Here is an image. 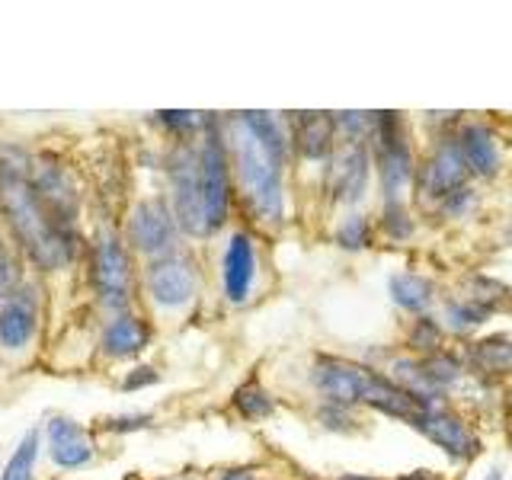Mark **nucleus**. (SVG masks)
<instances>
[{
  "label": "nucleus",
  "instance_id": "obj_1",
  "mask_svg": "<svg viewBox=\"0 0 512 480\" xmlns=\"http://www.w3.org/2000/svg\"><path fill=\"white\" fill-rule=\"evenodd\" d=\"M0 208H4L13 234L20 237V244L39 266L58 269L68 263L71 244L64 237V224L39 196L29 170L23 164H13V160L0 164Z\"/></svg>",
  "mask_w": 512,
  "mask_h": 480
},
{
  "label": "nucleus",
  "instance_id": "obj_2",
  "mask_svg": "<svg viewBox=\"0 0 512 480\" xmlns=\"http://www.w3.org/2000/svg\"><path fill=\"white\" fill-rule=\"evenodd\" d=\"M234 167L237 180L244 189V199L260 221L282 218V154H276L253 135V128L244 119H234L231 132Z\"/></svg>",
  "mask_w": 512,
  "mask_h": 480
},
{
  "label": "nucleus",
  "instance_id": "obj_3",
  "mask_svg": "<svg viewBox=\"0 0 512 480\" xmlns=\"http://www.w3.org/2000/svg\"><path fill=\"white\" fill-rule=\"evenodd\" d=\"M170 183H173V205L176 218L189 234H212L202 199V176H199V151L180 148L170 160Z\"/></svg>",
  "mask_w": 512,
  "mask_h": 480
},
{
  "label": "nucleus",
  "instance_id": "obj_4",
  "mask_svg": "<svg viewBox=\"0 0 512 480\" xmlns=\"http://www.w3.org/2000/svg\"><path fill=\"white\" fill-rule=\"evenodd\" d=\"M199 176H202V199L208 228L218 231L221 221L228 218V160L221 151V138L212 132L199 148Z\"/></svg>",
  "mask_w": 512,
  "mask_h": 480
},
{
  "label": "nucleus",
  "instance_id": "obj_5",
  "mask_svg": "<svg viewBox=\"0 0 512 480\" xmlns=\"http://www.w3.org/2000/svg\"><path fill=\"white\" fill-rule=\"evenodd\" d=\"M93 282L100 298L109 308H122L128 301V288H132V269H128V256L116 237H103L93 250Z\"/></svg>",
  "mask_w": 512,
  "mask_h": 480
},
{
  "label": "nucleus",
  "instance_id": "obj_6",
  "mask_svg": "<svg viewBox=\"0 0 512 480\" xmlns=\"http://www.w3.org/2000/svg\"><path fill=\"white\" fill-rule=\"evenodd\" d=\"M128 234L141 253H167L176 240V224L170 218V208L160 199H144L135 205L128 218Z\"/></svg>",
  "mask_w": 512,
  "mask_h": 480
},
{
  "label": "nucleus",
  "instance_id": "obj_7",
  "mask_svg": "<svg viewBox=\"0 0 512 480\" xmlns=\"http://www.w3.org/2000/svg\"><path fill=\"white\" fill-rule=\"evenodd\" d=\"M148 292L164 308H180L196 292V272L183 256H160L148 269Z\"/></svg>",
  "mask_w": 512,
  "mask_h": 480
},
{
  "label": "nucleus",
  "instance_id": "obj_8",
  "mask_svg": "<svg viewBox=\"0 0 512 480\" xmlns=\"http://www.w3.org/2000/svg\"><path fill=\"white\" fill-rule=\"evenodd\" d=\"M368 375H372V372H365V368H359V365H349V362H340V359H320L317 368H314V384L327 400L346 407V404H356V400H362Z\"/></svg>",
  "mask_w": 512,
  "mask_h": 480
},
{
  "label": "nucleus",
  "instance_id": "obj_9",
  "mask_svg": "<svg viewBox=\"0 0 512 480\" xmlns=\"http://www.w3.org/2000/svg\"><path fill=\"white\" fill-rule=\"evenodd\" d=\"M410 423L420 432H426V436L436 442L439 448H445L448 455L471 458L477 452V442L468 432V426H464L461 420H455V416L439 413V410H420Z\"/></svg>",
  "mask_w": 512,
  "mask_h": 480
},
{
  "label": "nucleus",
  "instance_id": "obj_10",
  "mask_svg": "<svg viewBox=\"0 0 512 480\" xmlns=\"http://www.w3.org/2000/svg\"><path fill=\"white\" fill-rule=\"evenodd\" d=\"M464 173H468V164H464L458 144H442V148L429 157V164L423 167V176H420L423 196L439 199V196H448L452 189L458 192L464 183Z\"/></svg>",
  "mask_w": 512,
  "mask_h": 480
},
{
  "label": "nucleus",
  "instance_id": "obj_11",
  "mask_svg": "<svg viewBox=\"0 0 512 480\" xmlns=\"http://www.w3.org/2000/svg\"><path fill=\"white\" fill-rule=\"evenodd\" d=\"M48 448H52V461L58 468H84L93 458V442L84 432V426L64 420V416H55L48 423Z\"/></svg>",
  "mask_w": 512,
  "mask_h": 480
},
{
  "label": "nucleus",
  "instance_id": "obj_12",
  "mask_svg": "<svg viewBox=\"0 0 512 480\" xmlns=\"http://www.w3.org/2000/svg\"><path fill=\"white\" fill-rule=\"evenodd\" d=\"M253 272H256V253H253V240L247 234H234L228 250H224V292L234 304L247 301L250 285H253Z\"/></svg>",
  "mask_w": 512,
  "mask_h": 480
},
{
  "label": "nucleus",
  "instance_id": "obj_13",
  "mask_svg": "<svg viewBox=\"0 0 512 480\" xmlns=\"http://www.w3.org/2000/svg\"><path fill=\"white\" fill-rule=\"evenodd\" d=\"M365 180H368L365 148L359 141H349L333 160V189H336V196L356 202L362 196V189H365Z\"/></svg>",
  "mask_w": 512,
  "mask_h": 480
},
{
  "label": "nucleus",
  "instance_id": "obj_14",
  "mask_svg": "<svg viewBox=\"0 0 512 480\" xmlns=\"http://www.w3.org/2000/svg\"><path fill=\"white\" fill-rule=\"evenodd\" d=\"M32 333H36V311L26 295H10V301L0 308V346L23 349Z\"/></svg>",
  "mask_w": 512,
  "mask_h": 480
},
{
  "label": "nucleus",
  "instance_id": "obj_15",
  "mask_svg": "<svg viewBox=\"0 0 512 480\" xmlns=\"http://www.w3.org/2000/svg\"><path fill=\"white\" fill-rule=\"evenodd\" d=\"M148 336H151V330H148V324H144L141 317H128L125 314V317H116L106 327L103 349L109 352V356H116V359L135 356V352H141L144 346H148Z\"/></svg>",
  "mask_w": 512,
  "mask_h": 480
},
{
  "label": "nucleus",
  "instance_id": "obj_16",
  "mask_svg": "<svg viewBox=\"0 0 512 480\" xmlns=\"http://www.w3.org/2000/svg\"><path fill=\"white\" fill-rule=\"evenodd\" d=\"M458 148H461V157H464V164H468V170H474L477 176H493L496 173L500 154H496V144H493L487 128H480V125L464 128Z\"/></svg>",
  "mask_w": 512,
  "mask_h": 480
},
{
  "label": "nucleus",
  "instance_id": "obj_17",
  "mask_svg": "<svg viewBox=\"0 0 512 480\" xmlns=\"http://www.w3.org/2000/svg\"><path fill=\"white\" fill-rule=\"evenodd\" d=\"M333 119L324 112H301L298 116V148L304 157H324L330 151Z\"/></svg>",
  "mask_w": 512,
  "mask_h": 480
},
{
  "label": "nucleus",
  "instance_id": "obj_18",
  "mask_svg": "<svg viewBox=\"0 0 512 480\" xmlns=\"http://www.w3.org/2000/svg\"><path fill=\"white\" fill-rule=\"evenodd\" d=\"M471 359L484 372H506L512 368V340L509 336H487V340L474 343Z\"/></svg>",
  "mask_w": 512,
  "mask_h": 480
},
{
  "label": "nucleus",
  "instance_id": "obj_19",
  "mask_svg": "<svg viewBox=\"0 0 512 480\" xmlns=\"http://www.w3.org/2000/svg\"><path fill=\"white\" fill-rule=\"evenodd\" d=\"M36 458H39V432L29 429L23 442L16 445V452L10 455L4 474L0 480H32V468H36Z\"/></svg>",
  "mask_w": 512,
  "mask_h": 480
},
{
  "label": "nucleus",
  "instance_id": "obj_20",
  "mask_svg": "<svg viewBox=\"0 0 512 480\" xmlns=\"http://www.w3.org/2000/svg\"><path fill=\"white\" fill-rule=\"evenodd\" d=\"M391 295H394V301L400 304V308L423 311L426 304H429V282H423L420 276H410V272H404V276H394L391 279Z\"/></svg>",
  "mask_w": 512,
  "mask_h": 480
},
{
  "label": "nucleus",
  "instance_id": "obj_21",
  "mask_svg": "<svg viewBox=\"0 0 512 480\" xmlns=\"http://www.w3.org/2000/svg\"><path fill=\"white\" fill-rule=\"evenodd\" d=\"M234 404H237L240 413L247 416V420H260V416H269L272 413V397L256 381L244 384V388L234 394Z\"/></svg>",
  "mask_w": 512,
  "mask_h": 480
},
{
  "label": "nucleus",
  "instance_id": "obj_22",
  "mask_svg": "<svg viewBox=\"0 0 512 480\" xmlns=\"http://www.w3.org/2000/svg\"><path fill=\"white\" fill-rule=\"evenodd\" d=\"M423 372L432 384H448L458 378V362L448 359V356H429L423 362Z\"/></svg>",
  "mask_w": 512,
  "mask_h": 480
},
{
  "label": "nucleus",
  "instance_id": "obj_23",
  "mask_svg": "<svg viewBox=\"0 0 512 480\" xmlns=\"http://www.w3.org/2000/svg\"><path fill=\"white\" fill-rule=\"evenodd\" d=\"M336 240H340V244L349 247V250L365 247L368 244V221H362V218L343 221V228H340V234H336Z\"/></svg>",
  "mask_w": 512,
  "mask_h": 480
},
{
  "label": "nucleus",
  "instance_id": "obj_24",
  "mask_svg": "<svg viewBox=\"0 0 512 480\" xmlns=\"http://www.w3.org/2000/svg\"><path fill=\"white\" fill-rule=\"evenodd\" d=\"M13 285H16V266H13L10 253H7L4 237H0V298L13 295Z\"/></svg>",
  "mask_w": 512,
  "mask_h": 480
},
{
  "label": "nucleus",
  "instance_id": "obj_25",
  "mask_svg": "<svg viewBox=\"0 0 512 480\" xmlns=\"http://www.w3.org/2000/svg\"><path fill=\"white\" fill-rule=\"evenodd\" d=\"M448 314L458 320V327H471V324H480V320L487 317V308H477V304H448Z\"/></svg>",
  "mask_w": 512,
  "mask_h": 480
},
{
  "label": "nucleus",
  "instance_id": "obj_26",
  "mask_svg": "<svg viewBox=\"0 0 512 480\" xmlns=\"http://www.w3.org/2000/svg\"><path fill=\"white\" fill-rule=\"evenodd\" d=\"M413 346H420L423 349V343H429V349H436L439 346V330H436V324L432 320H420L416 324V333H413V340H410Z\"/></svg>",
  "mask_w": 512,
  "mask_h": 480
},
{
  "label": "nucleus",
  "instance_id": "obj_27",
  "mask_svg": "<svg viewBox=\"0 0 512 480\" xmlns=\"http://www.w3.org/2000/svg\"><path fill=\"white\" fill-rule=\"evenodd\" d=\"M384 224H388L391 237H407L410 234V221L404 215V208H397V205L388 208V218H384Z\"/></svg>",
  "mask_w": 512,
  "mask_h": 480
},
{
  "label": "nucleus",
  "instance_id": "obj_28",
  "mask_svg": "<svg viewBox=\"0 0 512 480\" xmlns=\"http://www.w3.org/2000/svg\"><path fill=\"white\" fill-rule=\"evenodd\" d=\"M160 122L170 128H180V132H189L196 125V112H160Z\"/></svg>",
  "mask_w": 512,
  "mask_h": 480
},
{
  "label": "nucleus",
  "instance_id": "obj_29",
  "mask_svg": "<svg viewBox=\"0 0 512 480\" xmlns=\"http://www.w3.org/2000/svg\"><path fill=\"white\" fill-rule=\"evenodd\" d=\"M154 381H157L154 368H135V372L122 381V388H125V391H132V388H144V384H154Z\"/></svg>",
  "mask_w": 512,
  "mask_h": 480
},
{
  "label": "nucleus",
  "instance_id": "obj_30",
  "mask_svg": "<svg viewBox=\"0 0 512 480\" xmlns=\"http://www.w3.org/2000/svg\"><path fill=\"white\" fill-rule=\"evenodd\" d=\"M144 423H148V416H128V420H112L109 426L112 429H141Z\"/></svg>",
  "mask_w": 512,
  "mask_h": 480
},
{
  "label": "nucleus",
  "instance_id": "obj_31",
  "mask_svg": "<svg viewBox=\"0 0 512 480\" xmlns=\"http://www.w3.org/2000/svg\"><path fill=\"white\" fill-rule=\"evenodd\" d=\"M221 480H253V474L250 471H228Z\"/></svg>",
  "mask_w": 512,
  "mask_h": 480
},
{
  "label": "nucleus",
  "instance_id": "obj_32",
  "mask_svg": "<svg viewBox=\"0 0 512 480\" xmlns=\"http://www.w3.org/2000/svg\"><path fill=\"white\" fill-rule=\"evenodd\" d=\"M340 480H372V477H359V474H346V477H340Z\"/></svg>",
  "mask_w": 512,
  "mask_h": 480
},
{
  "label": "nucleus",
  "instance_id": "obj_33",
  "mask_svg": "<svg viewBox=\"0 0 512 480\" xmlns=\"http://www.w3.org/2000/svg\"><path fill=\"white\" fill-rule=\"evenodd\" d=\"M410 480H420V477H410Z\"/></svg>",
  "mask_w": 512,
  "mask_h": 480
}]
</instances>
